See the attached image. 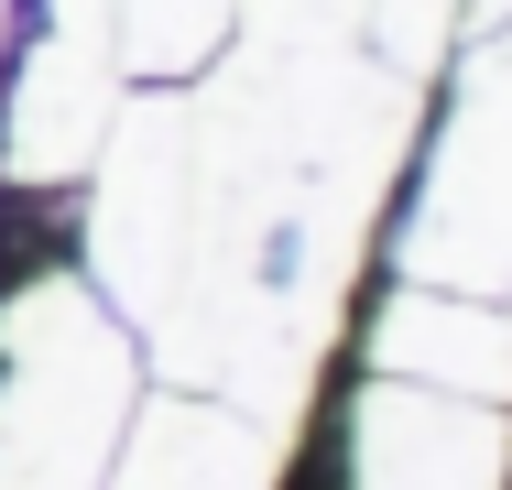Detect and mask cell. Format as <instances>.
<instances>
[{"instance_id":"1","label":"cell","mask_w":512,"mask_h":490,"mask_svg":"<svg viewBox=\"0 0 512 490\" xmlns=\"http://www.w3.org/2000/svg\"><path fill=\"white\" fill-rule=\"evenodd\" d=\"M349 490H512V414L382 371L349 403Z\"/></svg>"},{"instance_id":"2","label":"cell","mask_w":512,"mask_h":490,"mask_svg":"<svg viewBox=\"0 0 512 490\" xmlns=\"http://www.w3.org/2000/svg\"><path fill=\"white\" fill-rule=\"evenodd\" d=\"M0 22H11V0H0Z\"/></svg>"}]
</instances>
